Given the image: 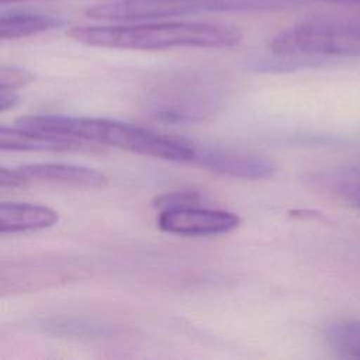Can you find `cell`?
<instances>
[{"mask_svg": "<svg viewBox=\"0 0 360 360\" xmlns=\"http://www.w3.org/2000/svg\"><path fill=\"white\" fill-rule=\"evenodd\" d=\"M35 79L34 73L18 66H1L0 69V89L17 90L27 86Z\"/></svg>", "mask_w": 360, "mask_h": 360, "instance_id": "9a60e30c", "label": "cell"}, {"mask_svg": "<svg viewBox=\"0 0 360 360\" xmlns=\"http://www.w3.org/2000/svg\"><path fill=\"white\" fill-rule=\"evenodd\" d=\"M58 212L49 207L30 202H3L0 205V232L15 233L55 225Z\"/></svg>", "mask_w": 360, "mask_h": 360, "instance_id": "8fae6325", "label": "cell"}, {"mask_svg": "<svg viewBox=\"0 0 360 360\" xmlns=\"http://www.w3.org/2000/svg\"><path fill=\"white\" fill-rule=\"evenodd\" d=\"M318 3H329V4H343V6H360V0H309Z\"/></svg>", "mask_w": 360, "mask_h": 360, "instance_id": "e0dca14e", "label": "cell"}, {"mask_svg": "<svg viewBox=\"0 0 360 360\" xmlns=\"http://www.w3.org/2000/svg\"><path fill=\"white\" fill-rule=\"evenodd\" d=\"M31 183H51L75 187H104L108 179L104 173L77 165L69 163H31L20 167H1L0 186L22 187Z\"/></svg>", "mask_w": 360, "mask_h": 360, "instance_id": "5b68a950", "label": "cell"}, {"mask_svg": "<svg viewBox=\"0 0 360 360\" xmlns=\"http://www.w3.org/2000/svg\"><path fill=\"white\" fill-rule=\"evenodd\" d=\"M278 0H111L96 4L86 14L104 21H149L201 13L262 8Z\"/></svg>", "mask_w": 360, "mask_h": 360, "instance_id": "277c9868", "label": "cell"}, {"mask_svg": "<svg viewBox=\"0 0 360 360\" xmlns=\"http://www.w3.org/2000/svg\"><path fill=\"white\" fill-rule=\"evenodd\" d=\"M325 340L339 357L360 360V321L339 319L325 328Z\"/></svg>", "mask_w": 360, "mask_h": 360, "instance_id": "4fadbf2b", "label": "cell"}, {"mask_svg": "<svg viewBox=\"0 0 360 360\" xmlns=\"http://www.w3.org/2000/svg\"><path fill=\"white\" fill-rule=\"evenodd\" d=\"M214 96L193 87L174 89L152 101L153 114L165 121H201L215 110Z\"/></svg>", "mask_w": 360, "mask_h": 360, "instance_id": "9c48e42d", "label": "cell"}, {"mask_svg": "<svg viewBox=\"0 0 360 360\" xmlns=\"http://www.w3.org/2000/svg\"><path fill=\"white\" fill-rule=\"evenodd\" d=\"M65 20L59 15L28 11V10H3L0 14V38L20 39L41 32L59 28Z\"/></svg>", "mask_w": 360, "mask_h": 360, "instance_id": "7c38bea8", "label": "cell"}, {"mask_svg": "<svg viewBox=\"0 0 360 360\" xmlns=\"http://www.w3.org/2000/svg\"><path fill=\"white\" fill-rule=\"evenodd\" d=\"M193 163L226 177L245 180L267 179L276 170L273 162L263 156L217 148L197 146V155Z\"/></svg>", "mask_w": 360, "mask_h": 360, "instance_id": "52a82bcc", "label": "cell"}, {"mask_svg": "<svg viewBox=\"0 0 360 360\" xmlns=\"http://www.w3.org/2000/svg\"><path fill=\"white\" fill-rule=\"evenodd\" d=\"M201 204V195L197 191H172L163 193L153 200V207L159 210L183 207V205H197Z\"/></svg>", "mask_w": 360, "mask_h": 360, "instance_id": "5bb4252c", "label": "cell"}, {"mask_svg": "<svg viewBox=\"0 0 360 360\" xmlns=\"http://www.w3.org/2000/svg\"><path fill=\"white\" fill-rule=\"evenodd\" d=\"M17 127L37 129L82 139L94 145H107L134 153L193 163L197 146L181 138L167 136L138 125L89 117L25 115L15 121Z\"/></svg>", "mask_w": 360, "mask_h": 360, "instance_id": "7a4b0ae2", "label": "cell"}, {"mask_svg": "<svg viewBox=\"0 0 360 360\" xmlns=\"http://www.w3.org/2000/svg\"><path fill=\"white\" fill-rule=\"evenodd\" d=\"M240 218L238 214L205 208L201 204L183 205L160 210L158 226L169 233L181 236H214L228 233L238 228Z\"/></svg>", "mask_w": 360, "mask_h": 360, "instance_id": "8992f818", "label": "cell"}, {"mask_svg": "<svg viewBox=\"0 0 360 360\" xmlns=\"http://www.w3.org/2000/svg\"><path fill=\"white\" fill-rule=\"evenodd\" d=\"M76 42L115 49L231 48L243 34L238 27L205 21H138L115 25H80L68 31Z\"/></svg>", "mask_w": 360, "mask_h": 360, "instance_id": "6da1fadb", "label": "cell"}, {"mask_svg": "<svg viewBox=\"0 0 360 360\" xmlns=\"http://www.w3.org/2000/svg\"><path fill=\"white\" fill-rule=\"evenodd\" d=\"M308 183L321 193L360 210V167L335 166L312 172Z\"/></svg>", "mask_w": 360, "mask_h": 360, "instance_id": "30bf717a", "label": "cell"}, {"mask_svg": "<svg viewBox=\"0 0 360 360\" xmlns=\"http://www.w3.org/2000/svg\"><path fill=\"white\" fill-rule=\"evenodd\" d=\"M0 148L3 150L35 152H82L94 150L97 145L58 134L28 129L22 127H1Z\"/></svg>", "mask_w": 360, "mask_h": 360, "instance_id": "ba28073f", "label": "cell"}, {"mask_svg": "<svg viewBox=\"0 0 360 360\" xmlns=\"http://www.w3.org/2000/svg\"><path fill=\"white\" fill-rule=\"evenodd\" d=\"M277 58H357L360 18L314 17L278 32L270 44Z\"/></svg>", "mask_w": 360, "mask_h": 360, "instance_id": "3957f363", "label": "cell"}, {"mask_svg": "<svg viewBox=\"0 0 360 360\" xmlns=\"http://www.w3.org/2000/svg\"><path fill=\"white\" fill-rule=\"evenodd\" d=\"M1 4H6V3H18V1H30V0H0Z\"/></svg>", "mask_w": 360, "mask_h": 360, "instance_id": "ac0fdd59", "label": "cell"}, {"mask_svg": "<svg viewBox=\"0 0 360 360\" xmlns=\"http://www.w3.org/2000/svg\"><path fill=\"white\" fill-rule=\"evenodd\" d=\"M18 97L15 94V90H4L0 89V111H6L10 107H13L17 103Z\"/></svg>", "mask_w": 360, "mask_h": 360, "instance_id": "2e32d148", "label": "cell"}]
</instances>
